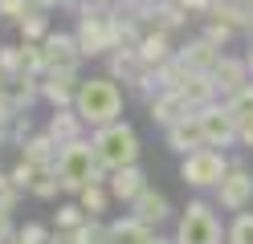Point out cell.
<instances>
[{"label": "cell", "instance_id": "obj_1", "mask_svg": "<svg viewBox=\"0 0 253 244\" xmlns=\"http://www.w3.org/2000/svg\"><path fill=\"white\" fill-rule=\"evenodd\" d=\"M53 171H57V179H61V191H70V195L86 191L90 183H106V179H110V171L98 163V151H94L90 139H78V142H70V146H61Z\"/></svg>", "mask_w": 253, "mask_h": 244}, {"label": "cell", "instance_id": "obj_2", "mask_svg": "<svg viewBox=\"0 0 253 244\" xmlns=\"http://www.w3.org/2000/svg\"><path fill=\"white\" fill-rule=\"evenodd\" d=\"M74 110L86 126H110L119 122L123 114V90L115 86V77H82L78 86V98H74Z\"/></svg>", "mask_w": 253, "mask_h": 244}, {"label": "cell", "instance_id": "obj_3", "mask_svg": "<svg viewBox=\"0 0 253 244\" xmlns=\"http://www.w3.org/2000/svg\"><path fill=\"white\" fill-rule=\"evenodd\" d=\"M94 151H98V163L106 171H123V167H135L139 163V135L131 122H110V126H98L94 130Z\"/></svg>", "mask_w": 253, "mask_h": 244}, {"label": "cell", "instance_id": "obj_4", "mask_svg": "<svg viewBox=\"0 0 253 244\" xmlns=\"http://www.w3.org/2000/svg\"><path fill=\"white\" fill-rule=\"evenodd\" d=\"M78 49L82 57H98L106 49H115V8H98L82 0V16H78Z\"/></svg>", "mask_w": 253, "mask_h": 244}, {"label": "cell", "instance_id": "obj_5", "mask_svg": "<svg viewBox=\"0 0 253 244\" xmlns=\"http://www.w3.org/2000/svg\"><path fill=\"white\" fill-rule=\"evenodd\" d=\"M233 163L216 151V146H204V151H192V155H184L180 163V179L188 187H220V179L229 175Z\"/></svg>", "mask_w": 253, "mask_h": 244}, {"label": "cell", "instance_id": "obj_6", "mask_svg": "<svg viewBox=\"0 0 253 244\" xmlns=\"http://www.w3.org/2000/svg\"><path fill=\"white\" fill-rule=\"evenodd\" d=\"M176 244H220V220L204 200H192L184 208L180 228H176Z\"/></svg>", "mask_w": 253, "mask_h": 244}, {"label": "cell", "instance_id": "obj_7", "mask_svg": "<svg viewBox=\"0 0 253 244\" xmlns=\"http://www.w3.org/2000/svg\"><path fill=\"white\" fill-rule=\"evenodd\" d=\"M196 118H200V126H204V139H209V146H233L237 139H241V126H237V118L229 114V106H220V102L196 110Z\"/></svg>", "mask_w": 253, "mask_h": 244}, {"label": "cell", "instance_id": "obj_8", "mask_svg": "<svg viewBox=\"0 0 253 244\" xmlns=\"http://www.w3.org/2000/svg\"><path fill=\"white\" fill-rule=\"evenodd\" d=\"M78 61H82V49H78L74 33H49V37L41 41V65H45V73H53V70H78Z\"/></svg>", "mask_w": 253, "mask_h": 244}, {"label": "cell", "instance_id": "obj_9", "mask_svg": "<svg viewBox=\"0 0 253 244\" xmlns=\"http://www.w3.org/2000/svg\"><path fill=\"white\" fill-rule=\"evenodd\" d=\"M216 204L220 208H229V211H241L253 204V175L241 167V163H233L229 175L220 179V187H216Z\"/></svg>", "mask_w": 253, "mask_h": 244}, {"label": "cell", "instance_id": "obj_10", "mask_svg": "<svg viewBox=\"0 0 253 244\" xmlns=\"http://www.w3.org/2000/svg\"><path fill=\"white\" fill-rule=\"evenodd\" d=\"M78 86H82L78 70H53V73H45V77H41V98H45L53 110H66V106H74Z\"/></svg>", "mask_w": 253, "mask_h": 244}, {"label": "cell", "instance_id": "obj_11", "mask_svg": "<svg viewBox=\"0 0 253 244\" xmlns=\"http://www.w3.org/2000/svg\"><path fill=\"white\" fill-rule=\"evenodd\" d=\"M147 110H151V122H160L164 130H168V126H176V122H184L188 114H196L192 106L184 102V94H180V90H160V94L147 102Z\"/></svg>", "mask_w": 253, "mask_h": 244}, {"label": "cell", "instance_id": "obj_12", "mask_svg": "<svg viewBox=\"0 0 253 244\" xmlns=\"http://www.w3.org/2000/svg\"><path fill=\"white\" fill-rule=\"evenodd\" d=\"M212 86H216V98L225 94V98H233L237 90H245L249 86V65L245 61H237V57H220L216 65H212Z\"/></svg>", "mask_w": 253, "mask_h": 244}, {"label": "cell", "instance_id": "obj_13", "mask_svg": "<svg viewBox=\"0 0 253 244\" xmlns=\"http://www.w3.org/2000/svg\"><path fill=\"white\" fill-rule=\"evenodd\" d=\"M164 135H168V146H171V151H180V155H192V151H204V146H209V139H204V126H200L196 114H188L184 122L168 126Z\"/></svg>", "mask_w": 253, "mask_h": 244}, {"label": "cell", "instance_id": "obj_14", "mask_svg": "<svg viewBox=\"0 0 253 244\" xmlns=\"http://www.w3.org/2000/svg\"><path fill=\"white\" fill-rule=\"evenodd\" d=\"M135 53H139V61H143L147 70H160L164 61H171V57H176V49H171V37H168L164 29H147L143 37H139Z\"/></svg>", "mask_w": 253, "mask_h": 244}, {"label": "cell", "instance_id": "obj_15", "mask_svg": "<svg viewBox=\"0 0 253 244\" xmlns=\"http://www.w3.org/2000/svg\"><path fill=\"white\" fill-rule=\"evenodd\" d=\"M155 70H147L143 61H139V53L135 49H115V53H110V77H123V81H131L135 90H143V81L151 77Z\"/></svg>", "mask_w": 253, "mask_h": 244}, {"label": "cell", "instance_id": "obj_16", "mask_svg": "<svg viewBox=\"0 0 253 244\" xmlns=\"http://www.w3.org/2000/svg\"><path fill=\"white\" fill-rule=\"evenodd\" d=\"M176 57L192 73H212V65L220 61V45H212L209 37H196V41H188L184 49H176Z\"/></svg>", "mask_w": 253, "mask_h": 244}, {"label": "cell", "instance_id": "obj_17", "mask_svg": "<svg viewBox=\"0 0 253 244\" xmlns=\"http://www.w3.org/2000/svg\"><path fill=\"white\" fill-rule=\"evenodd\" d=\"M106 187H110V195H115V200H123V204H135L139 195L147 191V175L139 171V163H135V167L110 171V179H106Z\"/></svg>", "mask_w": 253, "mask_h": 244}, {"label": "cell", "instance_id": "obj_18", "mask_svg": "<svg viewBox=\"0 0 253 244\" xmlns=\"http://www.w3.org/2000/svg\"><path fill=\"white\" fill-rule=\"evenodd\" d=\"M82 118H78V110H53L49 114V126H45V135H49L57 146H70V142H78V139H82Z\"/></svg>", "mask_w": 253, "mask_h": 244}, {"label": "cell", "instance_id": "obj_19", "mask_svg": "<svg viewBox=\"0 0 253 244\" xmlns=\"http://www.w3.org/2000/svg\"><path fill=\"white\" fill-rule=\"evenodd\" d=\"M131 216L155 228V224H164V220L171 216V204H168V195H164V191H155V187H147V191H143V195H139V200L131 204Z\"/></svg>", "mask_w": 253, "mask_h": 244}, {"label": "cell", "instance_id": "obj_20", "mask_svg": "<svg viewBox=\"0 0 253 244\" xmlns=\"http://www.w3.org/2000/svg\"><path fill=\"white\" fill-rule=\"evenodd\" d=\"M57 155H61V146L45 135H29L25 142H21V159L25 163H33V167H57Z\"/></svg>", "mask_w": 253, "mask_h": 244}, {"label": "cell", "instance_id": "obj_21", "mask_svg": "<svg viewBox=\"0 0 253 244\" xmlns=\"http://www.w3.org/2000/svg\"><path fill=\"white\" fill-rule=\"evenodd\" d=\"M151 240H155V228L135 220V216L110 224V244H151Z\"/></svg>", "mask_w": 253, "mask_h": 244}, {"label": "cell", "instance_id": "obj_22", "mask_svg": "<svg viewBox=\"0 0 253 244\" xmlns=\"http://www.w3.org/2000/svg\"><path fill=\"white\" fill-rule=\"evenodd\" d=\"M209 16H216V21H225L233 29H245L249 16H253V4H241V0H212Z\"/></svg>", "mask_w": 253, "mask_h": 244}, {"label": "cell", "instance_id": "obj_23", "mask_svg": "<svg viewBox=\"0 0 253 244\" xmlns=\"http://www.w3.org/2000/svg\"><path fill=\"white\" fill-rule=\"evenodd\" d=\"M110 200H115V195H110V187H106V183H90L86 191H78V204H82V211H86L90 220H98L102 211L110 208Z\"/></svg>", "mask_w": 253, "mask_h": 244}, {"label": "cell", "instance_id": "obj_24", "mask_svg": "<svg viewBox=\"0 0 253 244\" xmlns=\"http://www.w3.org/2000/svg\"><path fill=\"white\" fill-rule=\"evenodd\" d=\"M151 29H164V33H171V29H180L184 21H188V12L180 8V4H171V0H160V4H151Z\"/></svg>", "mask_w": 253, "mask_h": 244}, {"label": "cell", "instance_id": "obj_25", "mask_svg": "<svg viewBox=\"0 0 253 244\" xmlns=\"http://www.w3.org/2000/svg\"><path fill=\"white\" fill-rule=\"evenodd\" d=\"M17 33H21V41H25V45H41L45 37H49V21H45V12L37 8V12H29L25 21L17 25Z\"/></svg>", "mask_w": 253, "mask_h": 244}, {"label": "cell", "instance_id": "obj_26", "mask_svg": "<svg viewBox=\"0 0 253 244\" xmlns=\"http://www.w3.org/2000/svg\"><path fill=\"white\" fill-rule=\"evenodd\" d=\"M225 106H229V114L237 118V126H241L245 118H253V86H245V90H237L233 98H225Z\"/></svg>", "mask_w": 253, "mask_h": 244}, {"label": "cell", "instance_id": "obj_27", "mask_svg": "<svg viewBox=\"0 0 253 244\" xmlns=\"http://www.w3.org/2000/svg\"><path fill=\"white\" fill-rule=\"evenodd\" d=\"M90 216L82 211V204H66V208H57V232H78Z\"/></svg>", "mask_w": 253, "mask_h": 244}, {"label": "cell", "instance_id": "obj_28", "mask_svg": "<svg viewBox=\"0 0 253 244\" xmlns=\"http://www.w3.org/2000/svg\"><path fill=\"white\" fill-rule=\"evenodd\" d=\"M229 244H253V211H237L229 228Z\"/></svg>", "mask_w": 253, "mask_h": 244}, {"label": "cell", "instance_id": "obj_29", "mask_svg": "<svg viewBox=\"0 0 253 244\" xmlns=\"http://www.w3.org/2000/svg\"><path fill=\"white\" fill-rule=\"evenodd\" d=\"M17 200H21V187H17V179L0 171V208H4V211H12V208H17Z\"/></svg>", "mask_w": 253, "mask_h": 244}, {"label": "cell", "instance_id": "obj_30", "mask_svg": "<svg viewBox=\"0 0 253 244\" xmlns=\"http://www.w3.org/2000/svg\"><path fill=\"white\" fill-rule=\"evenodd\" d=\"M233 25H225V21H216V16H209V25H204V37H209L212 45H225V41H233Z\"/></svg>", "mask_w": 253, "mask_h": 244}, {"label": "cell", "instance_id": "obj_31", "mask_svg": "<svg viewBox=\"0 0 253 244\" xmlns=\"http://www.w3.org/2000/svg\"><path fill=\"white\" fill-rule=\"evenodd\" d=\"M17 240L21 244H49L53 236H49V228H41V224H25L21 232H17Z\"/></svg>", "mask_w": 253, "mask_h": 244}, {"label": "cell", "instance_id": "obj_32", "mask_svg": "<svg viewBox=\"0 0 253 244\" xmlns=\"http://www.w3.org/2000/svg\"><path fill=\"white\" fill-rule=\"evenodd\" d=\"M21 118V110L8 102V94H0V135H8V126Z\"/></svg>", "mask_w": 253, "mask_h": 244}, {"label": "cell", "instance_id": "obj_33", "mask_svg": "<svg viewBox=\"0 0 253 244\" xmlns=\"http://www.w3.org/2000/svg\"><path fill=\"white\" fill-rule=\"evenodd\" d=\"M171 4H180L188 16H209V8H212V0H171Z\"/></svg>", "mask_w": 253, "mask_h": 244}, {"label": "cell", "instance_id": "obj_34", "mask_svg": "<svg viewBox=\"0 0 253 244\" xmlns=\"http://www.w3.org/2000/svg\"><path fill=\"white\" fill-rule=\"evenodd\" d=\"M17 240V228H12V211L0 208V244H12Z\"/></svg>", "mask_w": 253, "mask_h": 244}, {"label": "cell", "instance_id": "obj_35", "mask_svg": "<svg viewBox=\"0 0 253 244\" xmlns=\"http://www.w3.org/2000/svg\"><path fill=\"white\" fill-rule=\"evenodd\" d=\"M237 142H245V146H253V118H245V122H241V139H237Z\"/></svg>", "mask_w": 253, "mask_h": 244}, {"label": "cell", "instance_id": "obj_36", "mask_svg": "<svg viewBox=\"0 0 253 244\" xmlns=\"http://www.w3.org/2000/svg\"><path fill=\"white\" fill-rule=\"evenodd\" d=\"M49 244H78V232H53Z\"/></svg>", "mask_w": 253, "mask_h": 244}, {"label": "cell", "instance_id": "obj_37", "mask_svg": "<svg viewBox=\"0 0 253 244\" xmlns=\"http://www.w3.org/2000/svg\"><path fill=\"white\" fill-rule=\"evenodd\" d=\"M86 4H98V8H119L123 0H86Z\"/></svg>", "mask_w": 253, "mask_h": 244}, {"label": "cell", "instance_id": "obj_38", "mask_svg": "<svg viewBox=\"0 0 253 244\" xmlns=\"http://www.w3.org/2000/svg\"><path fill=\"white\" fill-rule=\"evenodd\" d=\"M4 90H8V73L0 70V94H4Z\"/></svg>", "mask_w": 253, "mask_h": 244}, {"label": "cell", "instance_id": "obj_39", "mask_svg": "<svg viewBox=\"0 0 253 244\" xmlns=\"http://www.w3.org/2000/svg\"><path fill=\"white\" fill-rule=\"evenodd\" d=\"M245 65H249V73H253V45H249V53H245Z\"/></svg>", "mask_w": 253, "mask_h": 244}, {"label": "cell", "instance_id": "obj_40", "mask_svg": "<svg viewBox=\"0 0 253 244\" xmlns=\"http://www.w3.org/2000/svg\"><path fill=\"white\" fill-rule=\"evenodd\" d=\"M151 244H176V240H160V236H155V240H151Z\"/></svg>", "mask_w": 253, "mask_h": 244}, {"label": "cell", "instance_id": "obj_41", "mask_svg": "<svg viewBox=\"0 0 253 244\" xmlns=\"http://www.w3.org/2000/svg\"><path fill=\"white\" fill-rule=\"evenodd\" d=\"M135 4H160V0H135Z\"/></svg>", "mask_w": 253, "mask_h": 244}, {"label": "cell", "instance_id": "obj_42", "mask_svg": "<svg viewBox=\"0 0 253 244\" xmlns=\"http://www.w3.org/2000/svg\"><path fill=\"white\" fill-rule=\"evenodd\" d=\"M241 4H253V0H241Z\"/></svg>", "mask_w": 253, "mask_h": 244}, {"label": "cell", "instance_id": "obj_43", "mask_svg": "<svg viewBox=\"0 0 253 244\" xmlns=\"http://www.w3.org/2000/svg\"><path fill=\"white\" fill-rule=\"evenodd\" d=\"M12 244H21V240H12Z\"/></svg>", "mask_w": 253, "mask_h": 244}]
</instances>
